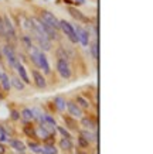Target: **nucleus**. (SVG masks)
I'll list each match as a JSON object with an SVG mask.
<instances>
[{
	"label": "nucleus",
	"instance_id": "f257e3e1",
	"mask_svg": "<svg viewBox=\"0 0 153 154\" xmlns=\"http://www.w3.org/2000/svg\"><path fill=\"white\" fill-rule=\"evenodd\" d=\"M30 57H31V61L34 62V65L37 66V68H41L46 74L50 72V62H48L44 52L37 51V52H34V54H31Z\"/></svg>",
	"mask_w": 153,
	"mask_h": 154
},
{
	"label": "nucleus",
	"instance_id": "393cba45",
	"mask_svg": "<svg viewBox=\"0 0 153 154\" xmlns=\"http://www.w3.org/2000/svg\"><path fill=\"white\" fill-rule=\"evenodd\" d=\"M56 129H57V130H58V133H60V134L62 136V137H67V139H70V133H68V131L65 130L64 127H60V126H57Z\"/></svg>",
	"mask_w": 153,
	"mask_h": 154
},
{
	"label": "nucleus",
	"instance_id": "2f4dec72",
	"mask_svg": "<svg viewBox=\"0 0 153 154\" xmlns=\"http://www.w3.org/2000/svg\"><path fill=\"white\" fill-rule=\"evenodd\" d=\"M0 55H2V52H0Z\"/></svg>",
	"mask_w": 153,
	"mask_h": 154
},
{
	"label": "nucleus",
	"instance_id": "b1692460",
	"mask_svg": "<svg viewBox=\"0 0 153 154\" xmlns=\"http://www.w3.org/2000/svg\"><path fill=\"white\" fill-rule=\"evenodd\" d=\"M70 13L74 16L75 19H78L79 21H85V20H87V19H85V17L82 16V14L79 13V11H77V10H74V9H70Z\"/></svg>",
	"mask_w": 153,
	"mask_h": 154
},
{
	"label": "nucleus",
	"instance_id": "423d86ee",
	"mask_svg": "<svg viewBox=\"0 0 153 154\" xmlns=\"http://www.w3.org/2000/svg\"><path fill=\"white\" fill-rule=\"evenodd\" d=\"M41 20L44 23L48 24V26H51L53 28H56V30L60 28V20L57 19L53 13H50V11H41Z\"/></svg>",
	"mask_w": 153,
	"mask_h": 154
},
{
	"label": "nucleus",
	"instance_id": "9d476101",
	"mask_svg": "<svg viewBox=\"0 0 153 154\" xmlns=\"http://www.w3.org/2000/svg\"><path fill=\"white\" fill-rule=\"evenodd\" d=\"M33 79H34V84L37 85V88H40V89H44L46 88V85H47V82H46V79H44V76H43L38 71H33Z\"/></svg>",
	"mask_w": 153,
	"mask_h": 154
},
{
	"label": "nucleus",
	"instance_id": "2eb2a0df",
	"mask_svg": "<svg viewBox=\"0 0 153 154\" xmlns=\"http://www.w3.org/2000/svg\"><path fill=\"white\" fill-rule=\"evenodd\" d=\"M0 84H2V86H3V89H5V91H10L11 84H10V76H9V75L2 74V76H0Z\"/></svg>",
	"mask_w": 153,
	"mask_h": 154
},
{
	"label": "nucleus",
	"instance_id": "7c9ffc66",
	"mask_svg": "<svg viewBox=\"0 0 153 154\" xmlns=\"http://www.w3.org/2000/svg\"><path fill=\"white\" fill-rule=\"evenodd\" d=\"M2 74H3V72H2V68H0V76H2Z\"/></svg>",
	"mask_w": 153,
	"mask_h": 154
},
{
	"label": "nucleus",
	"instance_id": "f8f14e48",
	"mask_svg": "<svg viewBox=\"0 0 153 154\" xmlns=\"http://www.w3.org/2000/svg\"><path fill=\"white\" fill-rule=\"evenodd\" d=\"M9 143H10V147H13V149L16 150V151H19V153H24L26 149H27L26 144H24L21 140H16V139H14V140H10L9 139Z\"/></svg>",
	"mask_w": 153,
	"mask_h": 154
},
{
	"label": "nucleus",
	"instance_id": "1a4fd4ad",
	"mask_svg": "<svg viewBox=\"0 0 153 154\" xmlns=\"http://www.w3.org/2000/svg\"><path fill=\"white\" fill-rule=\"evenodd\" d=\"M65 107H67V110H68V113H70L72 117H81L82 116V112H81V109H79V106L77 105V103L74 102H65Z\"/></svg>",
	"mask_w": 153,
	"mask_h": 154
},
{
	"label": "nucleus",
	"instance_id": "4be33fe9",
	"mask_svg": "<svg viewBox=\"0 0 153 154\" xmlns=\"http://www.w3.org/2000/svg\"><path fill=\"white\" fill-rule=\"evenodd\" d=\"M54 103H56L57 109L60 110V112H62L65 109V100L62 98H56V100H54Z\"/></svg>",
	"mask_w": 153,
	"mask_h": 154
},
{
	"label": "nucleus",
	"instance_id": "20e7f679",
	"mask_svg": "<svg viewBox=\"0 0 153 154\" xmlns=\"http://www.w3.org/2000/svg\"><path fill=\"white\" fill-rule=\"evenodd\" d=\"M31 34H33V38H34V41L37 42V45L41 50H44V51H48V50H51V41L48 40L47 37H44V35H41V34H38L37 31H34L31 28Z\"/></svg>",
	"mask_w": 153,
	"mask_h": 154
},
{
	"label": "nucleus",
	"instance_id": "f03ea898",
	"mask_svg": "<svg viewBox=\"0 0 153 154\" xmlns=\"http://www.w3.org/2000/svg\"><path fill=\"white\" fill-rule=\"evenodd\" d=\"M60 28L62 30V33L68 37V40H70L71 42H78V40H77V34H75V30L74 27L71 26L68 21H65V20H61L60 21Z\"/></svg>",
	"mask_w": 153,
	"mask_h": 154
},
{
	"label": "nucleus",
	"instance_id": "c85d7f7f",
	"mask_svg": "<svg viewBox=\"0 0 153 154\" xmlns=\"http://www.w3.org/2000/svg\"><path fill=\"white\" fill-rule=\"evenodd\" d=\"M0 154H5V147H3L2 143H0Z\"/></svg>",
	"mask_w": 153,
	"mask_h": 154
},
{
	"label": "nucleus",
	"instance_id": "6e6552de",
	"mask_svg": "<svg viewBox=\"0 0 153 154\" xmlns=\"http://www.w3.org/2000/svg\"><path fill=\"white\" fill-rule=\"evenodd\" d=\"M3 24H5V37H11V38L16 37V31H14V27L9 16L3 17Z\"/></svg>",
	"mask_w": 153,
	"mask_h": 154
},
{
	"label": "nucleus",
	"instance_id": "ddd939ff",
	"mask_svg": "<svg viewBox=\"0 0 153 154\" xmlns=\"http://www.w3.org/2000/svg\"><path fill=\"white\" fill-rule=\"evenodd\" d=\"M81 137H82L87 143H92V141L97 140V134L94 133V130H87V129L81 131Z\"/></svg>",
	"mask_w": 153,
	"mask_h": 154
},
{
	"label": "nucleus",
	"instance_id": "dca6fc26",
	"mask_svg": "<svg viewBox=\"0 0 153 154\" xmlns=\"http://www.w3.org/2000/svg\"><path fill=\"white\" fill-rule=\"evenodd\" d=\"M81 125H82L84 129H87V130H95V123H94V120L89 119V117H84L82 120H81Z\"/></svg>",
	"mask_w": 153,
	"mask_h": 154
},
{
	"label": "nucleus",
	"instance_id": "f3484780",
	"mask_svg": "<svg viewBox=\"0 0 153 154\" xmlns=\"http://www.w3.org/2000/svg\"><path fill=\"white\" fill-rule=\"evenodd\" d=\"M21 119H24V120H27V122H30V120H34V115H33V110L31 109H23L21 110Z\"/></svg>",
	"mask_w": 153,
	"mask_h": 154
},
{
	"label": "nucleus",
	"instance_id": "a211bd4d",
	"mask_svg": "<svg viewBox=\"0 0 153 154\" xmlns=\"http://www.w3.org/2000/svg\"><path fill=\"white\" fill-rule=\"evenodd\" d=\"M40 154H57V149L56 146H41V153Z\"/></svg>",
	"mask_w": 153,
	"mask_h": 154
},
{
	"label": "nucleus",
	"instance_id": "cd10ccee",
	"mask_svg": "<svg viewBox=\"0 0 153 154\" xmlns=\"http://www.w3.org/2000/svg\"><path fill=\"white\" fill-rule=\"evenodd\" d=\"M74 2L77 3V5H85V3H87L85 0H74Z\"/></svg>",
	"mask_w": 153,
	"mask_h": 154
},
{
	"label": "nucleus",
	"instance_id": "0eeeda50",
	"mask_svg": "<svg viewBox=\"0 0 153 154\" xmlns=\"http://www.w3.org/2000/svg\"><path fill=\"white\" fill-rule=\"evenodd\" d=\"M75 30V34H77V40H78V42L81 44V45H84V47H87L89 42V34L88 31L85 30V28H82L81 26H77V27H74Z\"/></svg>",
	"mask_w": 153,
	"mask_h": 154
},
{
	"label": "nucleus",
	"instance_id": "a878e982",
	"mask_svg": "<svg viewBox=\"0 0 153 154\" xmlns=\"http://www.w3.org/2000/svg\"><path fill=\"white\" fill-rule=\"evenodd\" d=\"M77 102H78L82 107H89V103L87 102V100H85L84 98H81V96H78V99H77Z\"/></svg>",
	"mask_w": 153,
	"mask_h": 154
},
{
	"label": "nucleus",
	"instance_id": "bb28decb",
	"mask_svg": "<svg viewBox=\"0 0 153 154\" xmlns=\"http://www.w3.org/2000/svg\"><path fill=\"white\" fill-rule=\"evenodd\" d=\"M0 37H5V24L2 17H0Z\"/></svg>",
	"mask_w": 153,
	"mask_h": 154
},
{
	"label": "nucleus",
	"instance_id": "39448f33",
	"mask_svg": "<svg viewBox=\"0 0 153 154\" xmlns=\"http://www.w3.org/2000/svg\"><path fill=\"white\" fill-rule=\"evenodd\" d=\"M3 55L6 57V60H7V62L10 64L11 68H16L17 64L20 62L19 58H17V55H16V52H14V50L13 48H10L9 45H5V47H3Z\"/></svg>",
	"mask_w": 153,
	"mask_h": 154
},
{
	"label": "nucleus",
	"instance_id": "7ed1b4c3",
	"mask_svg": "<svg viewBox=\"0 0 153 154\" xmlns=\"http://www.w3.org/2000/svg\"><path fill=\"white\" fill-rule=\"evenodd\" d=\"M57 71H58V74L61 75V78H64V79H68L71 76L70 64H68V61L64 60V58H58V61H57Z\"/></svg>",
	"mask_w": 153,
	"mask_h": 154
},
{
	"label": "nucleus",
	"instance_id": "c756f323",
	"mask_svg": "<svg viewBox=\"0 0 153 154\" xmlns=\"http://www.w3.org/2000/svg\"><path fill=\"white\" fill-rule=\"evenodd\" d=\"M13 117H14V119H17V117H19V115H17V112H13Z\"/></svg>",
	"mask_w": 153,
	"mask_h": 154
},
{
	"label": "nucleus",
	"instance_id": "6ab92c4d",
	"mask_svg": "<svg viewBox=\"0 0 153 154\" xmlns=\"http://www.w3.org/2000/svg\"><path fill=\"white\" fill-rule=\"evenodd\" d=\"M60 147L62 150H71V149H72V141H71V139L64 137V139L60 141Z\"/></svg>",
	"mask_w": 153,
	"mask_h": 154
},
{
	"label": "nucleus",
	"instance_id": "5701e85b",
	"mask_svg": "<svg viewBox=\"0 0 153 154\" xmlns=\"http://www.w3.org/2000/svg\"><path fill=\"white\" fill-rule=\"evenodd\" d=\"M89 50H91V54H92V58L94 60H97L98 58V44L97 42H94L89 45Z\"/></svg>",
	"mask_w": 153,
	"mask_h": 154
},
{
	"label": "nucleus",
	"instance_id": "aec40b11",
	"mask_svg": "<svg viewBox=\"0 0 153 154\" xmlns=\"http://www.w3.org/2000/svg\"><path fill=\"white\" fill-rule=\"evenodd\" d=\"M28 149L31 150V153H34V154H40V153H41V146L37 144V143H33V141H30V143H28Z\"/></svg>",
	"mask_w": 153,
	"mask_h": 154
},
{
	"label": "nucleus",
	"instance_id": "412c9836",
	"mask_svg": "<svg viewBox=\"0 0 153 154\" xmlns=\"http://www.w3.org/2000/svg\"><path fill=\"white\" fill-rule=\"evenodd\" d=\"M36 133H37V136H38V137H41V139H48V136H50V133H48V131H47L43 126L37 127Z\"/></svg>",
	"mask_w": 153,
	"mask_h": 154
},
{
	"label": "nucleus",
	"instance_id": "4468645a",
	"mask_svg": "<svg viewBox=\"0 0 153 154\" xmlns=\"http://www.w3.org/2000/svg\"><path fill=\"white\" fill-rule=\"evenodd\" d=\"M10 84H11V86H13V88L17 89V91H23L24 86H26V84L20 79L19 76H11V78H10Z\"/></svg>",
	"mask_w": 153,
	"mask_h": 154
},
{
	"label": "nucleus",
	"instance_id": "9b49d317",
	"mask_svg": "<svg viewBox=\"0 0 153 154\" xmlns=\"http://www.w3.org/2000/svg\"><path fill=\"white\" fill-rule=\"evenodd\" d=\"M16 69H17V74H19V78H20V79L23 81L24 84H30L28 74H27V71H26V68H24V65H21V62H19V64H17Z\"/></svg>",
	"mask_w": 153,
	"mask_h": 154
}]
</instances>
